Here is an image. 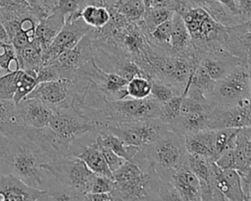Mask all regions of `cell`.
I'll use <instances>...</instances> for the list:
<instances>
[{"label":"cell","instance_id":"obj_10","mask_svg":"<svg viewBox=\"0 0 251 201\" xmlns=\"http://www.w3.org/2000/svg\"><path fill=\"white\" fill-rule=\"evenodd\" d=\"M75 73L99 90L109 101L126 97L127 80L118 74L102 70L94 59L87 61Z\"/></svg>","mask_w":251,"mask_h":201},{"label":"cell","instance_id":"obj_12","mask_svg":"<svg viewBox=\"0 0 251 201\" xmlns=\"http://www.w3.org/2000/svg\"><path fill=\"white\" fill-rule=\"evenodd\" d=\"M92 28L80 17L66 21L61 30L43 52V65L53 63L63 51L73 48Z\"/></svg>","mask_w":251,"mask_h":201},{"label":"cell","instance_id":"obj_1","mask_svg":"<svg viewBox=\"0 0 251 201\" xmlns=\"http://www.w3.org/2000/svg\"><path fill=\"white\" fill-rule=\"evenodd\" d=\"M115 200H159V177L153 166L139 152L113 172Z\"/></svg>","mask_w":251,"mask_h":201},{"label":"cell","instance_id":"obj_46","mask_svg":"<svg viewBox=\"0 0 251 201\" xmlns=\"http://www.w3.org/2000/svg\"><path fill=\"white\" fill-rule=\"evenodd\" d=\"M115 188L113 177L96 175L89 192H112Z\"/></svg>","mask_w":251,"mask_h":201},{"label":"cell","instance_id":"obj_40","mask_svg":"<svg viewBox=\"0 0 251 201\" xmlns=\"http://www.w3.org/2000/svg\"><path fill=\"white\" fill-rule=\"evenodd\" d=\"M183 97H184V92L182 94L172 97L170 100H168L167 102L161 105V112H160L159 119L167 126V127L179 115Z\"/></svg>","mask_w":251,"mask_h":201},{"label":"cell","instance_id":"obj_11","mask_svg":"<svg viewBox=\"0 0 251 201\" xmlns=\"http://www.w3.org/2000/svg\"><path fill=\"white\" fill-rule=\"evenodd\" d=\"M96 49L97 42L92 28L73 48L63 51L51 64L56 66L61 78L71 79L83 64L94 59Z\"/></svg>","mask_w":251,"mask_h":201},{"label":"cell","instance_id":"obj_36","mask_svg":"<svg viewBox=\"0 0 251 201\" xmlns=\"http://www.w3.org/2000/svg\"><path fill=\"white\" fill-rule=\"evenodd\" d=\"M172 30L171 19L158 25L151 32L145 34L149 43L158 46L160 48L172 51L170 47V37ZM173 52V51H172Z\"/></svg>","mask_w":251,"mask_h":201},{"label":"cell","instance_id":"obj_31","mask_svg":"<svg viewBox=\"0 0 251 201\" xmlns=\"http://www.w3.org/2000/svg\"><path fill=\"white\" fill-rule=\"evenodd\" d=\"M112 7L129 22L142 20L145 7L142 0H111L106 8Z\"/></svg>","mask_w":251,"mask_h":201},{"label":"cell","instance_id":"obj_32","mask_svg":"<svg viewBox=\"0 0 251 201\" xmlns=\"http://www.w3.org/2000/svg\"><path fill=\"white\" fill-rule=\"evenodd\" d=\"M215 83L216 81L210 76L207 70L198 63L192 73L185 91L189 90L202 95H206L214 88Z\"/></svg>","mask_w":251,"mask_h":201},{"label":"cell","instance_id":"obj_44","mask_svg":"<svg viewBox=\"0 0 251 201\" xmlns=\"http://www.w3.org/2000/svg\"><path fill=\"white\" fill-rule=\"evenodd\" d=\"M35 73H36V79L38 83L61 78L59 72L54 64L41 65L35 70Z\"/></svg>","mask_w":251,"mask_h":201},{"label":"cell","instance_id":"obj_50","mask_svg":"<svg viewBox=\"0 0 251 201\" xmlns=\"http://www.w3.org/2000/svg\"><path fill=\"white\" fill-rule=\"evenodd\" d=\"M8 141H9V140H8L3 134L0 133V160L3 158V156H4V154H5Z\"/></svg>","mask_w":251,"mask_h":201},{"label":"cell","instance_id":"obj_21","mask_svg":"<svg viewBox=\"0 0 251 201\" xmlns=\"http://www.w3.org/2000/svg\"><path fill=\"white\" fill-rule=\"evenodd\" d=\"M180 201H201L200 183L188 167L176 170L170 178Z\"/></svg>","mask_w":251,"mask_h":201},{"label":"cell","instance_id":"obj_6","mask_svg":"<svg viewBox=\"0 0 251 201\" xmlns=\"http://www.w3.org/2000/svg\"><path fill=\"white\" fill-rule=\"evenodd\" d=\"M42 168L49 172L57 181L82 195L90 191L96 176L83 161L74 153L51 162L43 163Z\"/></svg>","mask_w":251,"mask_h":201},{"label":"cell","instance_id":"obj_19","mask_svg":"<svg viewBox=\"0 0 251 201\" xmlns=\"http://www.w3.org/2000/svg\"><path fill=\"white\" fill-rule=\"evenodd\" d=\"M213 170L215 186L222 193L225 200L248 201L241 188L240 176L234 169H222L213 162Z\"/></svg>","mask_w":251,"mask_h":201},{"label":"cell","instance_id":"obj_34","mask_svg":"<svg viewBox=\"0 0 251 201\" xmlns=\"http://www.w3.org/2000/svg\"><path fill=\"white\" fill-rule=\"evenodd\" d=\"M79 17L88 25L98 29L104 26L108 23L110 19V14H109V11L103 6L87 4L81 10Z\"/></svg>","mask_w":251,"mask_h":201},{"label":"cell","instance_id":"obj_42","mask_svg":"<svg viewBox=\"0 0 251 201\" xmlns=\"http://www.w3.org/2000/svg\"><path fill=\"white\" fill-rule=\"evenodd\" d=\"M18 70L0 75V99L13 100L17 89Z\"/></svg>","mask_w":251,"mask_h":201},{"label":"cell","instance_id":"obj_13","mask_svg":"<svg viewBox=\"0 0 251 201\" xmlns=\"http://www.w3.org/2000/svg\"><path fill=\"white\" fill-rule=\"evenodd\" d=\"M246 126H251L250 97L243 98L234 105L215 104L209 129L242 128Z\"/></svg>","mask_w":251,"mask_h":201},{"label":"cell","instance_id":"obj_29","mask_svg":"<svg viewBox=\"0 0 251 201\" xmlns=\"http://www.w3.org/2000/svg\"><path fill=\"white\" fill-rule=\"evenodd\" d=\"M174 11L165 6H151L145 8L142 20L136 22L145 34L151 32L158 25L170 20Z\"/></svg>","mask_w":251,"mask_h":201},{"label":"cell","instance_id":"obj_26","mask_svg":"<svg viewBox=\"0 0 251 201\" xmlns=\"http://www.w3.org/2000/svg\"><path fill=\"white\" fill-rule=\"evenodd\" d=\"M74 154L81 159L86 167L95 175L113 177V173L110 171L99 145L94 140L91 144L83 146L79 153Z\"/></svg>","mask_w":251,"mask_h":201},{"label":"cell","instance_id":"obj_38","mask_svg":"<svg viewBox=\"0 0 251 201\" xmlns=\"http://www.w3.org/2000/svg\"><path fill=\"white\" fill-rule=\"evenodd\" d=\"M151 80V91L150 96L156 99L159 103L163 104L170 100L176 95L182 94L183 92L178 88L157 78H150Z\"/></svg>","mask_w":251,"mask_h":201},{"label":"cell","instance_id":"obj_3","mask_svg":"<svg viewBox=\"0 0 251 201\" xmlns=\"http://www.w3.org/2000/svg\"><path fill=\"white\" fill-rule=\"evenodd\" d=\"M155 169L159 181L170 180L172 175L182 167H187L184 135L165 129L155 141L138 150Z\"/></svg>","mask_w":251,"mask_h":201},{"label":"cell","instance_id":"obj_20","mask_svg":"<svg viewBox=\"0 0 251 201\" xmlns=\"http://www.w3.org/2000/svg\"><path fill=\"white\" fill-rule=\"evenodd\" d=\"M25 128L18 114L16 103L13 100L0 99V133L12 140L24 135Z\"/></svg>","mask_w":251,"mask_h":201},{"label":"cell","instance_id":"obj_17","mask_svg":"<svg viewBox=\"0 0 251 201\" xmlns=\"http://www.w3.org/2000/svg\"><path fill=\"white\" fill-rule=\"evenodd\" d=\"M18 114L25 126L42 128L49 125L52 108L36 98H25L16 104Z\"/></svg>","mask_w":251,"mask_h":201},{"label":"cell","instance_id":"obj_9","mask_svg":"<svg viewBox=\"0 0 251 201\" xmlns=\"http://www.w3.org/2000/svg\"><path fill=\"white\" fill-rule=\"evenodd\" d=\"M48 126L71 143L86 133L97 131V124L79 113L73 105L52 108Z\"/></svg>","mask_w":251,"mask_h":201},{"label":"cell","instance_id":"obj_28","mask_svg":"<svg viewBox=\"0 0 251 201\" xmlns=\"http://www.w3.org/2000/svg\"><path fill=\"white\" fill-rule=\"evenodd\" d=\"M16 52L20 70H36L43 65V48L35 38Z\"/></svg>","mask_w":251,"mask_h":201},{"label":"cell","instance_id":"obj_25","mask_svg":"<svg viewBox=\"0 0 251 201\" xmlns=\"http://www.w3.org/2000/svg\"><path fill=\"white\" fill-rule=\"evenodd\" d=\"M186 151L204 156L213 161L215 150V130L203 129L184 135Z\"/></svg>","mask_w":251,"mask_h":201},{"label":"cell","instance_id":"obj_27","mask_svg":"<svg viewBox=\"0 0 251 201\" xmlns=\"http://www.w3.org/2000/svg\"><path fill=\"white\" fill-rule=\"evenodd\" d=\"M94 140L109 149H111L114 153H116L118 156L124 158L126 161L131 160L134 155L138 152L140 149L137 146L134 145H128L125 143L122 139H120L118 136L105 131H98L95 133Z\"/></svg>","mask_w":251,"mask_h":201},{"label":"cell","instance_id":"obj_7","mask_svg":"<svg viewBox=\"0 0 251 201\" xmlns=\"http://www.w3.org/2000/svg\"><path fill=\"white\" fill-rule=\"evenodd\" d=\"M250 96V62L237 65L225 77L217 80L214 88L205 95L210 102L219 105H234Z\"/></svg>","mask_w":251,"mask_h":201},{"label":"cell","instance_id":"obj_41","mask_svg":"<svg viewBox=\"0 0 251 201\" xmlns=\"http://www.w3.org/2000/svg\"><path fill=\"white\" fill-rule=\"evenodd\" d=\"M88 4V0H56L55 9L60 11L66 21L79 17L81 10Z\"/></svg>","mask_w":251,"mask_h":201},{"label":"cell","instance_id":"obj_35","mask_svg":"<svg viewBox=\"0 0 251 201\" xmlns=\"http://www.w3.org/2000/svg\"><path fill=\"white\" fill-rule=\"evenodd\" d=\"M239 129L240 128L227 127L215 130V150L213 161H215L224 152L233 149L236 134Z\"/></svg>","mask_w":251,"mask_h":201},{"label":"cell","instance_id":"obj_5","mask_svg":"<svg viewBox=\"0 0 251 201\" xmlns=\"http://www.w3.org/2000/svg\"><path fill=\"white\" fill-rule=\"evenodd\" d=\"M214 107L215 103L210 102L204 95L186 91L179 115L168 126V128L181 135L209 129Z\"/></svg>","mask_w":251,"mask_h":201},{"label":"cell","instance_id":"obj_2","mask_svg":"<svg viewBox=\"0 0 251 201\" xmlns=\"http://www.w3.org/2000/svg\"><path fill=\"white\" fill-rule=\"evenodd\" d=\"M3 158L11 174L28 186L46 190L54 179L42 168L43 163L50 162L49 158L25 134L8 141Z\"/></svg>","mask_w":251,"mask_h":201},{"label":"cell","instance_id":"obj_30","mask_svg":"<svg viewBox=\"0 0 251 201\" xmlns=\"http://www.w3.org/2000/svg\"><path fill=\"white\" fill-rule=\"evenodd\" d=\"M34 14L25 0H0V21L2 23Z\"/></svg>","mask_w":251,"mask_h":201},{"label":"cell","instance_id":"obj_43","mask_svg":"<svg viewBox=\"0 0 251 201\" xmlns=\"http://www.w3.org/2000/svg\"><path fill=\"white\" fill-rule=\"evenodd\" d=\"M25 2L32 9L38 20L51 14L56 6V0H25Z\"/></svg>","mask_w":251,"mask_h":201},{"label":"cell","instance_id":"obj_23","mask_svg":"<svg viewBox=\"0 0 251 201\" xmlns=\"http://www.w3.org/2000/svg\"><path fill=\"white\" fill-rule=\"evenodd\" d=\"M171 22L172 30L170 37V47L172 51L177 54L195 57L194 49L191 44V38L181 16L178 13L174 12L171 18Z\"/></svg>","mask_w":251,"mask_h":201},{"label":"cell","instance_id":"obj_22","mask_svg":"<svg viewBox=\"0 0 251 201\" xmlns=\"http://www.w3.org/2000/svg\"><path fill=\"white\" fill-rule=\"evenodd\" d=\"M233 153V169L239 176H250L251 172V126L238 130Z\"/></svg>","mask_w":251,"mask_h":201},{"label":"cell","instance_id":"obj_33","mask_svg":"<svg viewBox=\"0 0 251 201\" xmlns=\"http://www.w3.org/2000/svg\"><path fill=\"white\" fill-rule=\"evenodd\" d=\"M37 83L35 70H18L17 89L13 101L17 104L25 99Z\"/></svg>","mask_w":251,"mask_h":201},{"label":"cell","instance_id":"obj_16","mask_svg":"<svg viewBox=\"0 0 251 201\" xmlns=\"http://www.w3.org/2000/svg\"><path fill=\"white\" fill-rule=\"evenodd\" d=\"M45 191V189H37L28 186L21 178L11 173L0 177V201L40 200Z\"/></svg>","mask_w":251,"mask_h":201},{"label":"cell","instance_id":"obj_4","mask_svg":"<svg viewBox=\"0 0 251 201\" xmlns=\"http://www.w3.org/2000/svg\"><path fill=\"white\" fill-rule=\"evenodd\" d=\"M161 105L152 96L142 99L126 97L118 100H108L94 117V121L97 123V131L108 124L159 118Z\"/></svg>","mask_w":251,"mask_h":201},{"label":"cell","instance_id":"obj_45","mask_svg":"<svg viewBox=\"0 0 251 201\" xmlns=\"http://www.w3.org/2000/svg\"><path fill=\"white\" fill-rule=\"evenodd\" d=\"M95 141V140H94ZM96 142V141H95ZM97 143V142H96ZM100 147V150L105 158V161L110 169V171L113 173L114 171H116L118 168H120L124 163H125V159L118 156L116 153H114L111 149H109L108 147L104 146V145H101L99 143H97Z\"/></svg>","mask_w":251,"mask_h":201},{"label":"cell","instance_id":"obj_24","mask_svg":"<svg viewBox=\"0 0 251 201\" xmlns=\"http://www.w3.org/2000/svg\"><path fill=\"white\" fill-rule=\"evenodd\" d=\"M64 24L65 18L63 14L56 9H54L53 12L47 17L38 21L35 26L34 38L43 48V52L52 42L57 33L61 30Z\"/></svg>","mask_w":251,"mask_h":201},{"label":"cell","instance_id":"obj_47","mask_svg":"<svg viewBox=\"0 0 251 201\" xmlns=\"http://www.w3.org/2000/svg\"><path fill=\"white\" fill-rule=\"evenodd\" d=\"M239 17L244 22L251 20V0H236Z\"/></svg>","mask_w":251,"mask_h":201},{"label":"cell","instance_id":"obj_37","mask_svg":"<svg viewBox=\"0 0 251 201\" xmlns=\"http://www.w3.org/2000/svg\"><path fill=\"white\" fill-rule=\"evenodd\" d=\"M0 70L2 75L20 70L17 52L10 41L0 42Z\"/></svg>","mask_w":251,"mask_h":201},{"label":"cell","instance_id":"obj_14","mask_svg":"<svg viewBox=\"0 0 251 201\" xmlns=\"http://www.w3.org/2000/svg\"><path fill=\"white\" fill-rule=\"evenodd\" d=\"M75 96L73 82L69 78L39 82L25 98H36L51 108L71 106Z\"/></svg>","mask_w":251,"mask_h":201},{"label":"cell","instance_id":"obj_51","mask_svg":"<svg viewBox=\"0 0 251 201\" xmlns=\"http://www.w3.org/2000/svg\"><path fill=\"white\" fill-rule=\"evenodd\" d=\"M2 75V72H1V70H0V75Z\"/></svg>","mask_w":251,"mask_h":201},{"label":"cell","instance_id":"obj_49","mask_svg":"<svg viewBox=\"0 0 251 201\" xmlns=\"http://www.w3.org/2000/svg\"><path fill=\"white\" fill-rule=\"evenodd\" d=\"M219 1L224 7H226L232 15L239 17V13H238V8H237V3L236 0H217ZM241 19V18H240ZM242 20V19H241ZM243 21V20H242Z\"/></svg>","mask_w":251,"mask_h":201},{"label":"cell","instance_id":"obj_18","mask_svg":"<svg viewBox=\"0 0 251 201\" xmlns=\"http://www.w3.org/2000/svg\"><path fill=\"white\" fill-rule=\"evenodd\" d=\"M242 62L250 61H244L225 50H213L205 53L198 63L201 64L207 70L210 76L217 81L225 77L233 68Z\"/></svg>","mask_w":251,"mask_h":201},{"label":"cell","instance_id":"obj_48","mask_svg":"<svg viewBox=\"0 0 251 201\" xmlns=\"http://www.w3.org/2000/svg\"><path fill=\"white\" fill-rule=\"evenodd\" d=\"M83 200L88 201H114L112 192H87L83 194Z\"/></svg>","mask_w":251,"mask_h":201},{"label":"cell","instance_id":"obj_39","mask_svg":"<svg viewBox=\"0 0 251 201\" xmlns=\"http://www.w3.org/2000/svg\"><path fill=\"white\" fill-rule=\"evenodd\" d=\"M126 97L142 99L150 96L151 80L144 76H134L126 83Z\"/></svg>","mask_w":251,"mask_h":201},{"label":"cell","instance_id":"obj_8","mask_svg":"<svg viewBox=\"0 0 251 201\" xmlns=\"http://www.w3.org/2000/svg\"><path fill=\"white\" fill-rule=\"evenodd\" d=\"M165 129H168V127L159 118H152L108 124L98 131L110 132L128 145L142 148L155 141Z\"/></svg>","mask_w":251,"mask_h":201},{"label":"cell","instance_id":"obj_15","mask_svg":"<svg viewBox=\"0 0 251 201\" xmlns=\"http://www.w3.org/2000/svg\"><path fill=\"white\" fill-rule=\"evenodd\" d=\"M211 159L196 154H187V167L197 176L200 183L201 200L225 201L222 193L215 186V175Z\"/></svg>","mask_w":251,"mask_h":201}]
</instances>
